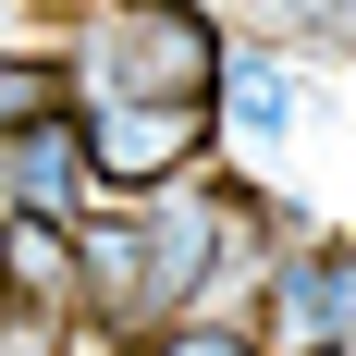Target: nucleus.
Returning <instances> with one entry per match:
<instances>
[{"label": "nucleus", "mask_w": 356, "mask_h": 356, "mask_svg": "<svg viewBox=\"0 0 356 356\" xmlns=\"http://www.w3.org/2000/svg\"><path fill=\"white\" fill-rule=\"evenodd\" d=\"M0 356H25V344H13V307H0Z\"/></svg>", "instance_id": "obj_9"}, {"label": "nucleus", "mask_w": 356, "mask_h": 356, "mask_svg": "<svg viewBox=\"0 0 356 356\" xmlns=\"http://www.w3.org/2000/svg\"><path fill=\"white\" fill-rule=\"evenodd\" d=\"M246 332H258V356H344V344H356V234H344L332 209L258 258Z\"/></svg>", "instance_id": "obj_3"}, {"label": "nucleus", "mask_w": 356, "mask_h": 356, "mask_svg": "<svg viewBox=\"0 0 356 356\" xmlns=\"http://www.w3.org/2000/svg\"><path fill=\"white\" fill-rule=\"evenodd\" d=\"M37 25H49L37 0H0V49H13V37H37Z\"/></svg>", "instance_id": "obj_8"}, {"label": "nucleus", "mask_w": 356, "mask_h": 356, "mask_svg": "<svg viewBox=\"0 0 356 356\" xmlns=\"http://www.w3.org/2000/svg\"><path fill=\"white\" fill-rule=\"evenodd\" d=\"M74 147H86L99 197L172 184V172H197V160H209V99H147V86H99V99H74Z\"/></svg>", "instance_id": "obj_4"}, {"label": "nucleus", "mask_w": 356, "mask_h": 356, "mask_svg": "<svg viewBox=\"0 0 356 356\" xmlns=\"http://www.w3.org/2000/svg\"><path fill=\"white\" fill-rule=\"evenodd\" d=\"M74 221L62 209H0V307H13V344L49 356L74 344Z\"/></svg>", "instance_id": "obj_5"}, {"label": "nucleus", "mask_w": 356, "mask_h": 356, "mask_svg": "<svg viewBox=\"0 0 356 356\" xmlns=\"http://www.w3.org/2000/svg\"><path fill=\"white\" fill-rule=\"evenodd\" d=\"M332 123H344V62H320V49H295V37L234 25V13H221L209 160H234V172H258V184H295L307 136H332Z\"/></svg>", "instance_id": "obj_1"}, {"label": "nucleus", "mask_w": 356, "mask_h": 356, "mask_svg": "<svg viewBox=\"0 0 356 356\" xmlns=\"http://www.w3.org/2000/svg\"><path fill=\"white\" fill-rule=\"evenodd\" d=\"M99 172L74 147V99H0V209H86Z\"/></svg>", "instance_id": "obj_6"}, {"label": "nucleus", "mask_w": 356, "mask_h": 356, "mask_svg": "<svg viewBox=\"0 0 356 356\" xmlns=\"http://www.w3.org/2000/svg\"><path fill=\"white\" fill-rule=\"evenodd\" d=\"M49 49H62V86H74V99H99V86L209 99L221 0H62V13H49Z\"/></svg>", "instance_id": "obj_2"}, {"label": "nucleus", "mask_w": 356, "mask_h": 356, "mask_svg": "<svg viewBox=\"0 0 356 356\" xmlns=\"http://www.w3.org/2000/svg\"><path fill=\"white\" fill-rule=\"evenodd\" d=\"M234 25H270V37H295V49H320V62H344L356 49V0H221Z\"/></svg>", "instance_id": "obj_7"}]
</instances>
